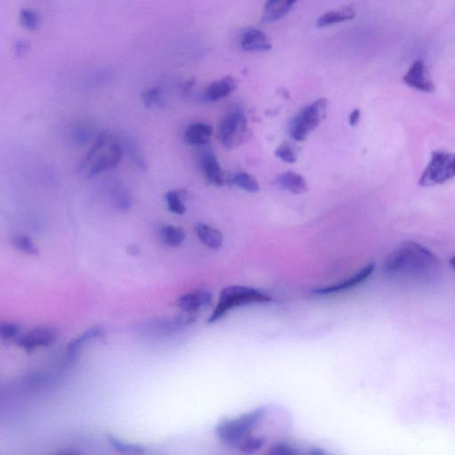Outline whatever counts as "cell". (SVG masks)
<instances>
[{"label":"cell","mask_w":455,"mask_h":455,"mask_svg":"<svg viewBox=\"0 0 455 455\" xmlns=\"http://www.w3.org/2000/svg\"><path fill=\"white\" fill-rule=\"evenodd\" d=\"M141 98L145 108L147 109H153L163 105L162 93L157 87L145 90L141 93Z\"/></svg>","instance_id":"cell-28"},{"label":"cell","mask_w":455,"mask_h":455,"mask_svg":"<svg viewBox=\"0 0 455 455\" xmlns=\"http://www.w3.org/2000/svg\"><path fill=\"white\" fill-rule=\"evenodd\" d=\"M328 102L321 98L302 109L293 119L290 125V135L297 141H305L308 135L314 131L327 117Z\"/></svg>","instance_id":"cell-6"},{"label":"cell","mask_w":455,"mask_h":455,"mask_svg":"<svg viewBox=\"0 0 455 455\" xmlns=\"http://www.w3.org/2000/svg\"><path fill=\"white\" fill-rule=\"evenodd\" d=\"M309 454L312 455H323L325 454V452L321 450V448H312V449L309 452Z\"/></svg>","instance_id":"cell-39"},{"label":"cell","mask_w":455,"mask_h":455,"mask_svg":"<svg viewBox=\"0 0 455 455\" xmlns=\"http://www.w3.org/2000/svg\"><path fill=\"white\" fill-rule=\"evenodd\" d=\"M195 231L199 240L211 249L217 250L222 245V235L220 231L205 224L196 225Z\"/></svg>","instance_id":"cell-20"},{"label":"cell","mask_w":455,"mask_h":455,"mask_svg":"<svg viewBox=\"0 0 455 455\" xmlns=\"http://www.w3.org/2000/svg\"><path fill=\"white\" fill-rule=\"evenodd\" d=\"M240 47L246 52H266L272 48V45L263 31L252 28L242 34Z\"/></svg>","instance_id":"cell-14"},{"label":"cell","mask_w":455,"mask_h":455,"mask_svg":"<svg viewBox=\"0 0 455 455\" xmlns=\"http://www.w3.org/2000/svg\"><path fill=\"white\" fill-rule=\"evenodd\" d=\"M276 185L292 194L301 195L308 192L309 186L307 180L298 173L293 171L280 174L276 180Z\"/></svg>","instance_id":"cell-16"},{"label":"cell","mask_w":455,"mask_h":455,"mask_svg":"<svg viewBox=\"0 0 455 455\" xmlns=\"http://www.w3.org/2000/svg\"><path fill=\"white\" fill-rule=\"evenodd\" d=\"M73 140L77 144L84 145L87 144V141L91 138V131L87 128L80 127L77 128L73 131L72 134Z\"/></svg>","instance_id":"cell-35"},{"label":"cell","mask_w":455,"mask_h":455,"mask_svg":"<svg viewBox=\"0 0 455 455\" xmlns=\"http://www.w3.org/2000/svg\"><path fill=\"white\" fill-rule=\"evenodd\" d=\"M247 121L240 111L229 113L222 119L218 128V138L222 146L229 150L240 146L246 140Z\"/></svg>","instance_id":"cell-7"},{"label":"cell","mask_w":455,"mask_h":455,"mask_svg":"<svg viewBox=\"0 0 455 455\" xmlns=\"http://www.w3.org/2000/svg\"><path fill=\"white\" fill-rule=\"evenodd\" d=\"M360 109H354V111L350 113V119H348V121H350V125L351 127H356V125L358 124V122L360 121Z\"/></svg>","instance_id":"cell-37"},{"label":"cell","mask_w":455,"mask_h":455,"mask_svg":"<svg viewBox=\"0 0 455 455\" xmlns=\"http://www.w3.org/2000/svg\"><path fill=\"white\" fill-rule=\"evenodd\" d=\"M374 269H376V265L373 263H370L369 265L364 267L362 270L358 271L353 277H348L347 280L335 284V285L313 289L312 293L317 296H328L338 295V293L354 289L355 287L360 286L361 284L367 282L372 276Z\"/></svg>","instance_id":"cell-8"},{"label":"cell","mask_w":455,"mask_h":455,"mask_svg":"<svg viewBox=\"0 0 455 455\" xmlns=\"http://www.w3.org/2000/svg\"><path fill=\"white\" fill-rule=\"evenodd\" d=\"M264 443H265L264 438L254 437V435H252L240 445L238 450L246 454H254L263 447Z\"/></svg>","instance_id":"cell-30"},{"label":"cell","mask_w":455,"mask_h":455,"mask_svg":"<svg viewBox=\"0 0 455 455\" xmlns=\"http://www.w3.org/2000/svg\"><path fill=\"white\" fill-rule=\"evenodd\" d=\"M112 77V72L107 69L99 70L95 73L92 74L91 77L88 79V85L90 86H99L108 82Z\"/></svg>","instance_id":"cell-34"},{"label":"cell","mask_w":455,"mask_h":455,"mask_svg":"<svg viewBox=\"0 0 455 455\" xmlns=\"http://www.w3.org/2000/svg\"><path fill=\"white\" fill-rule=\"evenodd\" d=\"M58 337V331L52 327H40L27 332L24 337L18 339L19 346L24 348L28 353L40 347H47L54 343Z\"/></svg>","instance_id":"cell-10"},{"label":"cell","mask_w":455,"mask_h":455,"mask_svg":"<svg viewBox=\"0 0 455 455\" xmlns=\"http://www.w3.org/2000/svg\"><path fill=\"white\" fill-rule=\"evenodd\" d=\"M187 192L185 190H170L166 194L167 208L173 214L182 215L186 212V206L183 200L186 199Z\"/></svg>","instance_id":"cell-24"},{"label":"cell","mask_w":455,"mask_h":455,"mask_svg":"<svg viewBox=\"0 0 455 455\" xmlns=\"http://www.w3.org/2000/svg\"><path fill=\"white\" fill-rule=\"evenodd\" d=\"M277 157L288 164L296 162L297 156L295 151L289 146L288 144H283L275 151Z\"/></svg>","instance_id":"cell-32"},{"label":"cell","mask_w":455,"mask_h":455,"mask_svg":"<svg viewBox=\"0 0 455 455\" xmlns=\"http://www.w3.org/2000/svg\"><path fill=\"white\" fill-rule=\"evenodd\" d=\"M237 88L233 77H225L224 79L210 84L201 95V100L205 102L219 101L231 95Z\"/></svg>","instance_id":"cell-12"},{"label":"cell","mask_w":455,"mask_h":455,"mask_svg":"<svg viewBox=\"0 0 455 455\" xmlns=\"http://www.w3.org/2000/svg\"><path fill=\"white\" fill-rule=\"evenodd\" d=\"M12 244L16 249L26 254H29V256H37L40 253V250H38L36 244L27 235H15L12 238Z\"/></svg>","instance_id":"cell-26"},{"label":"cell","mask_w":455,"mask_h":455,"mask_svg":"<svg viewBox=\"0 0 455 455\" xmlns=\"http://www.w3.org/2000/svg\"><path fill=\"white\" fill-rule=\"evenodd\" d=\"M272 297L260 290L244 286H231L222 289L217 305L211 317L209 324L220 321L228 312L241 306L263 304L272 302Z\"/></svg>","instance_id":"cell-4"},{"label":"cell","mask_w":455,"mask_h":455,"mask_svg":"<svg viewBox=\"0 0 455 455\" xmlns=\"http://www.w3.org/2000/svg\"><path fill=\"white\" fill-rule=\"evenodd\" d=\"M107 440L109 444L111 445L115 450L119 453L127 454H146V448L141 445L128 443L123 440H119L113 435H108Z\"/></svg>","instance_id":"cell-25"},{"label":"cell","mask_w":455,"mask_h":455,"mask_svg":"<svg viewBox=\"0 0 455 455\" xmlns=\"http://www.w3.org/2000/svg\"><path fill=\"white\" fill-rule=\"evenodd\" d=\"M403 80L406 85L417 91L426 93H433L435 91V84L428 76L427 67L422 60L415 61L412 64Z\"/></svg>","instance_id":"cell-9"},{"label":"cell","mask_w":455,"mask_h":455,"mask_svg":"<svg viewBox=\"0 0 455 455\" xmlns=\"http://www.w3.org/2000/svg\"><path fill=\"white\" fill-rule=\"evenodd\" d=\"M109 137H111L106 133L100 134L88 153L83 157L79 166V172L88 169L86 178H92L105 171L115 169L121 162L125 153L123 145L112 137L108 151H102L108 144Z\"/></svg>","instance_id":"cell-2"},{"label":"cell","mask_w":455,"mask_h":455,"mask_svg":"<svg viewBox=\"0 0 455 455\" xmlns=\"http://www.w3.org/2000/svg\"><path fill=\"white\" fill-rule=\"evenodd\" d=\"M450 265L455 270V257L452 258L450 260Z\"/></svg>","instance_id":"cell-40"},{"label":"cell","mask_w":455,"mask_h":455,"mask_svg":"<svg viewBox=\"0 0 455 455\" xmlns=\"http://www.w3.org/2000/svg\"><path fill=\"white\" fill-rule=\"evenodd\" d=\"M200 163L206 179L209 183L215 186L224 185V173L212 151L206 150L201 154Z\"/></svg>","instance_id":"cell-13"},{"label":"cell","mask_w":455,"mask_h":455,"mask_svg":"<svg viewBox=\"0 0 455 455\" xmlns=\"http://www.w3.org/2000/svg\"><path fill=\"white\" fill-rule=\"evenodd\" d=\"M270 454L274 455H298L301 453L293 445L286 443V442H280V443L275 444L270 448Z\"/></svg>","instance_id":"cell-33"},{"label":"cell","mask_w":455,"mask_h":455,"mask_svg":"<svg viewBox=\"0 0 455 455\" xmlns=\"http://www.w3.org/2000/svg\"><path fill=\"white\" fill-rule=\"evenodd\" d=\"M440 266V260L428 248L414 241H406L386 258L384 271L393 277L426 280L433 277Z\"/></svg>","instance_id":"cell-1"},{"label":"cell","mask_w":455,"mask_h":455,"mask_svg":"<svg viewBox=\"0 0 455 455\" xmlns=\"http://www.w3.org/2000/svg\"><path fill=\"white\" fill-rule=\"evenodd\" d=\"M213 302L212 293L208 290L201 289L187 293L177 300L176 305L183 312L198 313L208 308Z\"/></svg>","instance_id":"cell-11"},{"label":"cell","mask_w":455,"mask_h":455,"mask_svg":"<svg viewBox=\"0 0 455 455\" xmlns=\"http://www.w3.org/2000/svg\"><path fill=\"white\" fill-rule=\"evenodd\" d=\"M20 327L15 323L4 322L0 325V337L5 341H13L18 337Z\"/></svg>","instance_id":"cell-31"},{"label":"cell","mask_w":455,"mask_h":455,"mask_svg":"<svg viewBox=\"0 0 455 455\" xmlns=\"http://www.w3.org/2000/svg\"><path fill=\"white\" fill-rule=\"evenodd\" d=\"M297 1L298 0H267L261 20L265 24L280 20L291 10Z\"/></svg>","instance_id":"cell-15"},{"label":"cell","mask_w":455,"mask_h":455,"mask_svg":"<svg viewBox=\"0 0 455 455\" xmlns=\"http://www.w3.org/2000/svg\"><path fill=\"white\" fill-rule=\"evenodd\" d=\"M455 177V153L445 151H432L431 160L426 166L419 185L434 187L443 185Z\"/></svg>","instance_id":"cell-5"},{"label":"cell","mask_w":455,"mask_h":455,"mask_svg":"<svg viewBox=\"0 0 455 455\" xmlns=\"http://www.w3.org/2000/svg\"><path fill=\"white\" fill-rule=\"evenodd\" d=\"M213 134V128L211 125L196 122L190 124L186 129L185 134V141L193 146H201V145L208 144Z\"/></svg>","instance_id":"cell-17"},{"label":"cell","mask_w":455,"mask_h":455,"mask_svg":"<svg viewBox=\"0 0 455 455\" xmlns=\"http://www.w3.org/2000/svg\"><path fill=\"white\" fill-rule=\"evenodd\" d=\"M160 238L164 245L169 247H177L183 243L186 232L183 228L173 225H164L160 229Z\"/></svg>","instance_id":"cell-23"},{"label":"cell","mask_w":455,"mask_h":455,"mask_svg":"<svg viewBox=\"0 0 455 455\" xmlns=\"http://www.w3.org/2000/svg\"><path fill=\"white\" fill-rule=\"evenodd\" d=\"M127 253L131 256H137L141 254V248L137 245H129L127 247Z\"/></svg>","instance_id":"cell-38"},{"label":"cell","mask_w":455,"mask_h":455,"mask_svg":"<svg viewBox=\"0 0 455 455\" xmlns=\"http://www.w3.org/2000/svg\"><path fill=\"white\" fill-rule=\"evenodd\" d=\"M21 24L26 30L30 31H37L40 28V20L36 12L31 9L24 8L20 12Z\"/></svg>","instance_id":"cell-29"},{"label":"cell","mask_w":455,"mask_h":455,"mask_svg":"<svg viewBox=\"0 0 455 455\" xmlns=\"http://www.w3.org/2000/svg\"><path fill=\"white\" fill-rule=\"evenodd\" d=\"M103 331L101 327H95L87 329L80 337L70 341L69 346H68V354H69L70 357H75L90 341L101 337Z\"/></svg>","instance_id":"cell-22"},{"label":"cell","mask_w":455,"mask_h":455,"mask_svg":"<svg viewBox=\"0 0 455 455\" xmlns=\"http://www.w3.org/2000/svg\"><path fill=\"white\" fill-rule=\"evenodd\" d=\"M31 49V45L28 41L24 40H18L14 44V53L15 56L22 57L29 53Z\"/></svg>","instance_id":"cell-36"},{"label":"cell","mask_w":455,"mask_h":455,"mask_svg":"<svg viewBox=\"0 0 455 455\" xmlns=\"http://www.w3.org/2000/svg\"><path fill=\"white\" fill-rule=\"evenodd\" d=\"M232 185L250 193H257L260 190V186L256 178L247 173H236L232 178Z\"/></svg>","instance_id":"cell-27"},{"label":"cell","mask_w":455,"mask_h":455,"mask_svg":"<svg viewBox=\"0 0 455 455\" xmlns=\"http://www.w3.org/2000/svg\"><path fill=\"white\" fill-rule=\"evenodd\" d=\"M125 153H127L132 162L138 169L146 172L148 164L145 159L143 151L138 141L133 137H125L123 144Z\"/></svg>","instance_id":"cell-21"},{"label":"cell","mask_w":455,"mask_h":455,"mask_svg":"<svg viewBox=\"0 0 455 455\" xmlns=\"http://www.w3.org/2000/svg\"><path fill=\"white\" fill-rule=\"evenodd\" d=\"M268 410L261 406L233 419H224L216 426L218 440L226 447L238 450L240 445L252 435L257 426L266 417Z\"/></svg>","instance_id":"cell-3"},{"label":"cell","mask_w":455,"mask_h":455,"mask_svg":"<svg viewBox=\"0 0 455 455\" xmlns=\"http://www.w3.org/2000/svg\"><path fill=\"white\" fill-rule=\"evenodd\" d=\"M109 199L115 208L121 212H128L132 208L130 192L123 183H113L109 188Z\"/></svg>","instance_id":"cell-19"},{"label":"cell","mask_w":455,"mask_h":455,"mask_svg":"<svg viewBox=\"0 0 455 455\" xmlns=\"http://www.w3.org/2000/svg\"><path fill=\"white\" fill-rule=\"evenodd\" d=\"M357 12L353 6H344L337 10H332L323 14L318 19V28H325L341 22L353 20L356 17Z\"/></svg>","instance_id":"cell-18"}]
</instances>
